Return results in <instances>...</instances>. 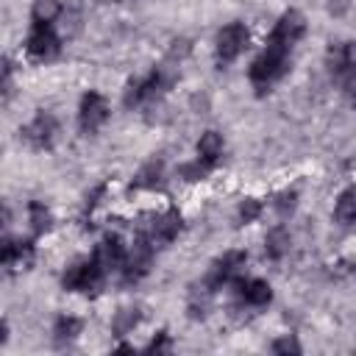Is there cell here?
<instances>
[{
    "instance_id": "obj_3",
    "label": "cell",
    "mask_w": 356,
    "mask_h": 356,
    "mask_svg": "<svg viewBox=\"0 0 356 356\" xmlns=\"http://www.w3.org/2000/svg\"><path fill=\"white\" fill-rule=\"evenodd\" d=\"M172 81H175V78H172L167 70L156 67V70L147 72L145 78H136V81L128 83L122 103H125L128 108H134V106H142V103H147V100H156V97H161V95L172 86Z\"/></svg>"
},
{
    "instance_id": "obj_15",
    "label": "cell",
    "mask_w": 356,
    "mask_h": 356,
    "mask_svg": "<svg viewBox=\"0 0 356 356\" xmlns=\"http://www.w3.org/2000/svg\"><path fill=\"white\" fill-rule=\"evenodd\" d=\"M181 228H184V222H181V214L175 211V209H170V211H164L161 217H156L153 220V225H150V239H153V245H170L178 234H181Z\"/></svg>"
},
{
    "instance_id": "obj_16",
    "label": "cell",
    "mask_w": 356,
    "mask_h": 356,
    "mask_svg": "<svg viewBox=\"0 0 356 356\" xmlns=\"http://www.w3.org/2000/svg\"><path fill=\"white\" fill-rule=\"evenodd\" d=\"M222 150H225V145H222V136H220L217 131L200 134V139H197V161H200L206 170H211V167L222 159Z\"/></svg>"
},
{
    "instance_id": "obj_13",
    "label": "cell",
    "mask_w": 356,
    "mask_h": 356,
    "mask_svg": "<svg viewBox=\"0 0 356 356\" xmlns=\"http://www.w3.org/2000/svg\"><path fill=\"white\" fill-rule=\"evenodd\" d=\"M234 289L236 298L248 306H267L273 300V289L261 278H234Z\"/></svg>"
},
{
    "instance_id": "obj_7",
    "label": "cell",
    "mask_w": 356,
    "mask_h": 356,
    "mask_svg": "<svg viewBox=\"0 0 356 356\" xmlns=\"http://www.w3.org/2000/svg\"><path fill=\"white\" fill-rule=\"evenodd\" d=\"M248 42H250V33H248L245 22H228L217 33V61L220 64H231L248 47Z\"/></svg>"
},
{
    "instance_id": "obj_24",
    "label": "cell",
    "mask_w": 356,
    "mask_h": 356,
    "mask_svg": "<svg viewBox=\"0 0 356 356\" xmlns=\"http://www.w3.org/2000/svg\"><path fill=\"white\" fill-rule=\"evenodd\" d=\"M295 200H298V192H284V195H278V200H275V209H278V214H281V217L292 214V209H295Z\"/></svg>"
},
{
    "instance_id": "obj_6",
    "label": "cell",
    "mask_w": 356,
    "mask_h": 356,
    "mask_svg": "<svg viewBox=\"0 0 356 356\" xmlns=\"http://www.w3.org/2000/svg\"><path fill=\"white\" fill-rule=\"evenodd\" d=\"M25 50H28V56L36 58V61H50V58H56L58 50H61V42H58L53 25L33 22V25H31V33H28V39H25Z\"/></svg>"
},
{
    "instance_id": "obj_2",
    "label": "cell",
    "mask_w": 356,
    "mask_h": 356,
    "mask_svg": "<svg viewBox=\"0 0 356 356\" xmlns=\"http://www.w3.org/2000/svg\"><path fill=\"white\" fill-rule=\"evenodd\" d=\"M328 72L356 106V42H339L328 50Z\"/></svg>"
},
{
    "instance_id": "obj_21",
    "label": "cell",
    "mask_w": 356,
    "mask_h": 356,
    "mask_svg": "<svg viewBox=\"0 0 356 356\" xmlns=\"http://www.w3.org/2000/svg\"><path fill=\"white\" fill-rule=\"evenodd\" d=\"M28 214H31V225H33V231H36V234L50 231V225H53V214H50V209H47L44 203L33 200V203L28 206Z\"/></svg>"
},
{
    "instance_id": "obj_17",
    "label": "cell",
    "mask_w": 356,
    "mask_h": 356,
    "mask_svg": "<svg viewBox=\"0 0 356 356\" xmlns=\"http://www.w3.org/2000/svg\"><path fill=\"white\" fill-rule=\"evenodd\" d=\"M334 217H337V222H342L348 228H356V189H345L337 197Z\"/></svg>"
},
{
    "instance_id": "obj_4",
    "label": "cell",
    "mask_w": 356,
    "mask_h": 356,
    "mask_svg": "<svg viewBox=\"0 0 356 356\" xmlns=\"http://www.w3.org/2000/svg\"><path fill=\"white\" fill-rule=\"evenodd\" d=\"M103 278H106V267L92 256V259H83V261H75L72 267H67L61 284H64V289H70V292L95 295V292L103 286Z\"/></svg>"
},
{
    "instance_id": "obj_22",
    "label": "cell",
    "mask_w": 356,
    "mask_h": 356,
    "mask_svg": "<svg viewBox=\"0 0 356 356\" xmlns=\"http://www.w3.org/2000/svg\"><path fill=\"white\" fill-rule=\"evenodd\" d=\"M161 184V161H150L142 167V172L136 175L134 181V189H142V186H159Z\"/></svg>"
},
{
    "instance_id": "obj_10",
    "label": "cell",
    "mask_w": 356,
    "mask_h": 356,
    "mask_svg": "<svg viewBox=\"0 0 356 356\" xmlns=\"http://www.w3.org/2000/svg\"><path fill=\"white\" fill-rule=\"evenodd\" d=\"M19 134H22V139H25L31 147H36V150H47V147H53V142H56L58 122H56L53 114L39 111V114H36Z\"/></svg>"
},
{
    "instance_id": "obj_12",
    "label": "cell",
    "mask_w": 356,
    "mask_h": 356,
    "mask_svg": "<svg viewBox=\"0 0 356 356\" xmlns=\"http://www.w3.org/2000/svg\"><path fill=\"white\" fill-rule=\"evenodd\" d=\"M36 259L33 242L28 239H3V267L8 270H28Z\"/></svg>"
},
{
    "instance_id": "obj_11",
    "label": "cell",
    "mask_w": 356,
    "mask_h": 356,
    "mask_svg": "<svg viewBox=\"0 0 356 356\" xmlns=\"http://www.w3.org/2000/svg\"><path fill=\"white\" fill-rule=\"evenodd\" d=\"M303 33H306V17H303L298 8H289V11H284V14L278 17V22L273 25V31H270L267 39L292 47Z\"/></svg>"
},
{
    "instance_id": "obj_19",
    "label": "cell",
    "mask_w": 356,
    "mask_h": 356,
    "mask_svg": "<svg viewBox=\"0 0 356 356\" xmlns=\"http://www.w3.org/2000/svg\"><path fill=\"white\" fill-rule=\"evenodd\" d=\"M81 328H83V323H81L78 317H72V314H61V317L56 320V328H53L56 342H70V339H75V337L81 334Z\"/></svg>"
},
{
    "instance_id": "obj_20",
    "label": "cell",
    "mask_w": 356,
    "mask_h": 356,
    "mask_svg": "<svg viewBox=\"0 0 356 356\" xmlns=\"http://www.w3.org/2000/svg\"><path fill=\"white\" fill-rule=\"evenodd\" d=\"M61 14V6L58 0H36L33 8H31V19L33 22H44V25H53Z\"/></svg>"
},
{
    "instance_id": "obj_25",
    "label": "cell",
    "mask_w": 356,
    "mask_h": 356,
    "mask_svg": "<svg viewBox=\"0 0 356 356\" xmlns=\"http://www.w3.org/2000/svg\"><path fill=\"white\" fill-rule=\"evenodd\" d=\"M273 353H300V345L292 337H281L273 342Z\"/></svg>"
},
{
    "instance_id": "obj_14",
    "label": "cell",
    "mask_w": 356,
    "mask_h": 356,
    "mask_svg": "<svg viewBox=\"0 0 356 356\" xmlns=\"http://www.w3.org/2000/svg\"><path fill=\"white\" fill-rule=\"evenodd\" d=\"M95 259L106 267V273H108V270H122V264H125V259H128V250H125V245H122V239H120L117 234H108V236H103V242L95 248Z\"/></svg>"
},
{
    "instance_id": "obj_1",
    "label": "cell",
    "mask_w": 356,
    "mask_h": 356,
    "mask_svg": "<svg viewBox=\"0 0 356 356\" xmlns=\"http://www.w3.org/2000/svg\"><path fill=\"white\" fill-rule=\"evenodd\" d=\"M289 53H292V47L267 39V47L253 58V64H250V70H248L250 83H253L259 92H264L270 83H275V81L289 70Z\"/></svg>"
},
{
    "instance_id": "obj_26",
    "label": "cell",
    "mask_w": 356,
    "mask_h": 356,
    "mask_svg": "<svg viewBox=\"0 0 356 356\" xmlns=\"http://www.w3.org/2000/svg\"><path fill=\"white\" fill-rule=\"evenodd\" d=\"M147 350H150V353H153V350H156V353H159V350H170V342H167V334L161 331V334H159V339H153V342L147 345Z\"/></svg>"
},
{
    "instance_id": "obj_9",
    "label": "cell",
    "mask_w": 356,
    "mask_h": 356,
    "mask_svg": "<svg viewBox=\"0 0 356 356\" xmlns=\"http://www.w3.org/2000/svg\"><path fill=\"white\" fill-rule=\"evenodd\" d=\"M245 261H248V253H245V250H228V253H222V256L211 264V270H209V275H206L209 292L217 289V286H222V284H228V281H234V278H239Z\"/></svg>"
},
{
    "instance_id": "obj_8",
    "label": "cell",
    "mask_w": 356,
    "mask_h": 356,
    "mask_svg": "<svg viewBox=\"0 0 356 356\" xmlns=\"http://www.w3.org/2000/svg\"><path fill=\"white\" fill-rule=\"evenodd\" d=\"M108 120V100L100 95V92H86L81 97V106H78V125L83 134H95L100 131V125H106Z\"/></svg>"
},
{
    "instance_id": "obj_5",
    "label": "cell",
    "mask_w": 356,
    "mask_h": 356,
    "mask_svg": "<svg viewBox=\"0 0 356 356\" xmlns=\"http://www.w3.org/2000/svg\"><path fill=\"white\" fill-rule=\"evenodd\" d=\"M153 239L147 236V234H139L136 236V242H134V248H131V253H128V259H125V264H122V281L125 284H136L139 278H145L147 275V270H150V264H153Z\"/></svg>"
},
{
    "instance_id": "obj_23",
    "label": "cell",
    "mask_w": 356,
    "mask_h": 356,
    "mask_svg": "<svg viewBox=\"0 0 356 356\" xmlns=\"http://www.w3.org/2000/svg\"><path fill=\"white\" fill-rule=\"evenodd\" d=\"M259 214H261V203L253 200V197H248V200L239 206V220H242V222H253Z\"/></svg>"
},
{
    "instance_id": "obj_18",
    "label": "cell",
    "mask_w": 356,
    "mask_h": 356,
    "mask_svg": "<svg viewBox=\"0 0 356 356\" xmlns=\"http://www.w3.org/2000/svg\"><path fill=\"white\" fill-rule=\"evenodd\" d=\"M286 250H289V234H286V228L275 225V228L267 234V239H264V253H267L270 259H281Z\"/></svg>"
}]
</instances>
